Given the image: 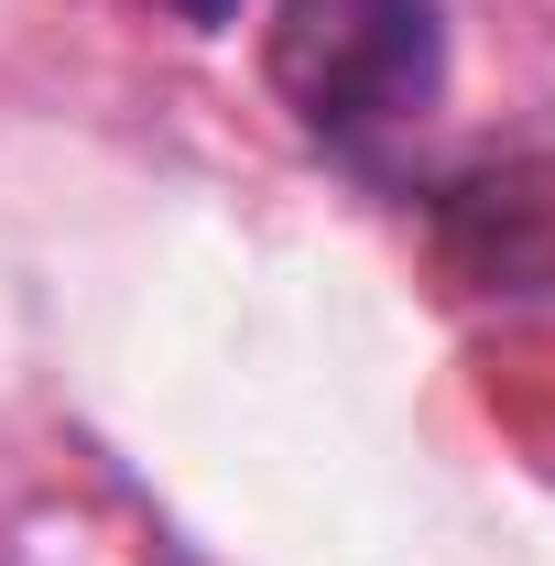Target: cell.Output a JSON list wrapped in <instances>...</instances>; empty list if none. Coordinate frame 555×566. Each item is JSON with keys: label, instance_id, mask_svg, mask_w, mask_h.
Here are the masks:
<instances>
[{"label": "cell", "instance_id": "1", "mask_svg": "<svg viewBox=\"0 0 555 566\" xmlns=\"http://www.w3.org/2000/svg\"><path fill=\"white\" fill-rule=\"evenodd\" d=\"M436 76H447L436 0H283L273 11V98L327 153H370L404 120H425Z\"/></svg>", "mask_w": 555, "mask_h": 566}, {"label": "cell", "instance_id": "2", "mask_svg": "<svg viewBox=\"0 0 555 566\" xmlns=\"http://www.w3.org/2000/svg\"><path fill=\"white\" fill-rule=\"evenodd\" d=\"M164 11H175V22H197V33H218V22H229L240 0H164Z\"/></svg>", "mask_w": 555, "mask_h": 566}]
</instances>
